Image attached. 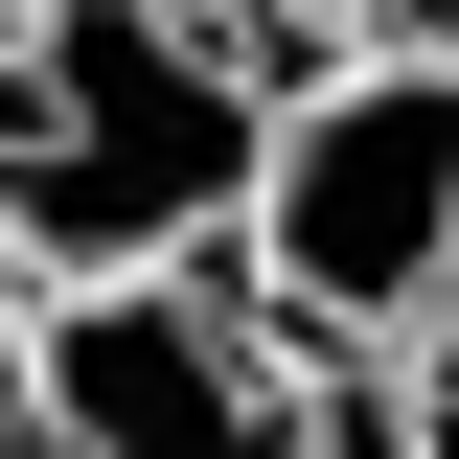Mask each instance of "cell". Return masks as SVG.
I'll return each instance as SVG.
<instances>
[{
	"mask_svg": "<svg viewBox=\"0 0 459 459\" xmlns=\"http://www.w3.org/2000/svg\"><path fill=\"white\" fill-rule=\"evenodd\" d=\"M276 47L230 0H23L0 47V276H207Z\"/></svg>",
	"mask_w": 459,
	"mask_h": 459,
	"instance_id": "cell-1",
	"label": "cell"
},
{
	"mask_svg": "<svg viewBox=\"0 0 459 459\" xmlns=\"http://www.w3.org/2000/svg\"><path fill=\"white\" fill-rule=\"evenodd\" d=\"M230 299L276 344H413L459 322V47L437 23H368V47L276 69V115H253V184H230Z\"/></svg>",
	"mask_w": 459,
	"mask_h": 459,
	"instance_id": "cell-2",
	"label": "cell"
},
{
	"mask_svg": "<svg viewBox=\"0 0 459 459\" xmlns=\"http://www.w3.org/2000/svg\"><path fill=\"white\" fill-rule=\"evenodd\" d=\"M299 344L230 276H47L0 322V459H276Z\"/></svg>",
	"mask_w": 459,
	"mask_h": 459,
	"instance_id": "cell-3",
	"label": "cell"
},
{
	"mask_svg": "<svg viewBox=\"0 0 459 459\" xmlns=\"http://www.w3.org/2000/svg\"><path fill=\"white\" fill-rule=\"evenodd\" d=\"M391 437H413V459H459V322H413V344H391Z\"/></svg>",
	"mask_w": 459,
	"mask_h": 459,
	"instance_id": "cell-4",
	"label": "cell"
},
{
	"mask_svg": "<svg viewBox=\"0 0 459 459\" xmlns=\"http://www.w3.org/2000/svg\"><path fill=\"white\" fill-rule=\"evenodd\" d=\"M230 23H253V47H299V23H368V0H230Z\"/></svg>",
	"mask_w": 459,
	"mask_h": 459,
	"instance_id": "cell-5",
	"label": "cell"
},
{
	"mask_svg": "<svg viewBox=\"0 0 459 459\" xmlns=\"http://www.w3.org/2000/svg\"><path fill=\"white\" fill-rule=\"evenodd\" d=\"M391 23H437V47H459V0H391Z\"/></svg>",
	"mask_w": 459,
	"mask_h": 459,
	"instance_id": "cell-6",
	"label": "cell"
},
{
	"mask_svg": "<svg viewBox=\"0 0 459 459\" xmlns=\"http://www.w3.org/2000/svg\"><path fill=\"white\" fill-rule=\"evenodd\" d=\"M0 47H23V0H0Z\"/></svg>",
	"mask_w": 459,
	"mask_h": 459,
	"instance_id": "cell-7",
	"label": "cell"
}]
</instances>
